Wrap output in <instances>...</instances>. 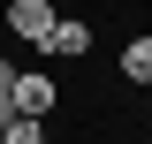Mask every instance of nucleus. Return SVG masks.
Instances as JSON below:
<instances>
[{
  "mask_svg": "<svg viewBox=\"0 0 152 144\" xmlns=\"http://www.w3.org/2000/svg\"><path fill=\"white\" fill-rule=\"evenodd\" d=\"M0 144H53V137H46V121H38V114H15V121L0 129Z\"/></svg>",
  "mask_w": 152,
  "mask_h": 144,
  "instance_id": "5",
  "label": "nucleus"
},
{
  "mask_svg": "<svg viewBox=\"0 0 152 144\" xmlns=\"http://www.w3.org/2000/svg\"><path fill=\"white\" fill-rule=\"evenodd\" d=\"M145 144H152V129H145Z\"/></svg>",
  "mask_w": 152,
  "mask_h": 144,
  "instance_id": "8",
  "label": "nucleus"
},
{
  "mask_svg": "<svg viewBox=\"0 0 152 144\" xmlns=\"http://www.w3.org/2000/svg\"><path fill=\"white\" fill-rule=\"evenodd\" d=\"M53 23H61V8H53V0H8V31H15L23 46H38V53H46Z\"/></svg>",
  "mask_w": 152,
  "mask_h": 144,
  "instance_id": "1",
  "label": "nucleus"
},
{
  "mask_svg": "<svg viewBox=\"0 0 152 144\" xmlns=\"http://www.w3.org/2000/svg\"><path fill=\"white\" fill-rule=\"evenodd\" d=\"M8 99H15V114H38V121H46V114L61 106V84L46 68H15V84H8Z\"/></svg>",
  "mask_w": 152,
  "mask_h": 144,
  "instance_id": "2",
  "label": "nucleus"
},
{
  "mask_svg": "<svg viewBox=\"0 0 152 144\" xmlns=\"http://www.w3.org/2000/svg\"><path fill=\"white\" fill-rule=\"evenodd\" d=\"M46 53H53V61H84V53H91V23H84V15H61L53 38H46Z\"/></svg>",
  "mask_w": 152,
  "mask_h": 144,
  "instance_id": "3",
  "label": "nucleus"
},
{
  "mask_svg": "<svg viewBox=\"0 0 152 144\" xmlns=\"http://www.w3.org/2000/svg\"><path fill=\"white\" fill-rule=\"evenodd\" d=\"M8 121H15V99H8V91H0V129H8Z\"/></svg>",
  "mask_w": 152,
  "mask_h": 144,
  "instance_id": "6",
  "label": "nucleus"
},
{
  "mask_svg": "<svg viewBox=\"0 0 152 144\" xmlns=\"http://www.w3.org/2000/svg\"><path fill=\"white\" fill-rule=\"evenodd\" d=\"M122 84H137V91H152V31H137L129 46H122Z\"/></svg>",
  "mask_w": 152,
  "mask_h": 144,
  "instance_id": "4",
  "label": "nucleus"
},
{
  "mask_svg": "<svg viewBox=\"0 0 152 144\" xmlns=\"http://www.w3.org/2000/svg\"><path fill=\"white\" fill-rule=\"evenodd\" d=\"M145 31H152V23H145Z\"/></svg>",
  "mask_w": 152,
  "mask_h": 144,
  "instance_id": "9",
  "label": "nucleus"
},
{
  "mask_svg": "<svg viewBox=\"0 0 152 144\" xmlns=\"http://www.w3.org/2000/svg\"><path fill=\"white\" fill-rule=\"evenodd\" d=\"M8 84H15V61H0V91H8Z\"/></svg>",
  "mask_w": 152,
  "mask_h": 144,
  "instance_id": "7",
  "label": "nucleus"
}]
</instances>
